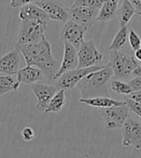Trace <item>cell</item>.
I'll use <instances>...</instances> for the list:
<instances>
[{"mask_svg":"<svg viewBox=\"0 0 141 158\" xmlns=\"http://www.w3.org/2000/svg\"><path fill=\"white\" fill-rule=\"evenodd\" d=\"M124 102H125V104L128 106L130 112L135 113L141 118V103H137L135 101H132L127 97L124 98Z\"/></svg>","mask_w":141,"mask_h":158,"instance_id":"484cf974","label":"cell"},{"mask_svg":"<svg viewBox=\"0 0 141 158\" xmlns=\"http://www.w3.org/2000/svg\"><path fill=\"white\" fill-rule=\"evenodd\" d=\"M130 109L126 104L99 109V113L105 123V129H121L126 120L130 117Z\"/></svg>","mask_w":141,"mask_h":158,"instance_id":"5b68a950","label":"cell"},{"mask_svg":"<svg viewBox=\"0 0 141 158\" xmlns=\"http://www.w3.org/2000/svg\"><path fill=\"white\" fill-rule=\"evenodd\" d=\"M34 3L48 15L49 19L64 23L70 20L69 8L56 0H35Z\"/></svg>","mask_w":141,"mask_h":158,"instance_id":"9c48e42d","label":"cell"},{"mask_svg":"<svg viewBox=\"0 0 141 158\" xmlns=\"http://www.w3.org/2000/svg\"><path fill=\"white\" fill-rule=\"evenodd\" d=\"M120 0H105L101 5L97 21H108L116 17Z\"/></svg>","mask_w":141,"mask_h":158,"instance_id":"ac0fdd59","label":"cell"},{"mask_svg":"<svg viewBox=\"0 0 141 158\" xmlns=\"http://www.w3.org/2000/svg\"><path fill=\"white\" fill-rule=\"evenodd\" d=\"M105 66H94L84 69H75L62 74L57 79V86L63 90H73L78 84L83 77L88 75L91 73H95L97 70L103 69Z\"/></svg>","mask_w":141,"mask_h":158,"instance_id":"ba28073f","label":"cell"},{"mask_svg":"<svg viewBox=\"0 0 141 158\" xmlns=\"http://www.w3.org/2000/svg\"><path fill=\"white\" fill-rule=\"evenodd\" d=\"M20 64V53L15 48L0 58V74L15 75Z\"/></svg>","mask_w":141,"mask_h":158,"instance_id":"5bb4252c","label":"cell"},{"mask_svg":"<svg viewBox=\"0 0 141 158\" xmlns=\"http://www.w3.org/2000/svg\"><path fill=\"white\" fill-rule=\"evenodd\" d=\"M79 102L84 103L86 105H89L92 107L100 108H110V107H117L125 105L124 101L115 100L113 98H107V97H99L94 98H79Z\"/></svg>","mask_w":141,"mask_h":158,"instance_id":"e0dca14e","label":"cell"},{"mask_svg":"<svg viewBox=\"0 0 141 158\" xmlns=\"http://www.w3.org/2000/svg\"><path fill=\"white\" fill-rule=\"evenodd\" d=\"M70 19L85 28H91L98 19L100 9L93 7H74L69 9Z\"/></svg>","mask_w":141,"mask_h":158,"instance_id":"30bf717a","label":"cell"},{"mask_svg":"<svg viewBox=\"0 0 141 158\" xmlns=\"http://www.w3.org/2000/svg\"><path fill=\"white\" fill-rule=\"evenodd\" d=\"M129 37V31L127 26L120 27L119 31L116 33L111 44L109 45V50L110 51H120L125 46Z\"/></svg>","mask_w":141,"mask_h":158,"instance_id":"7402d4cb","label":"cell"},{"mask_svg":"<svg viewBox=\"0 0 141 158\" xmlns=\"http://www.w3.org/2000/svg\"><path fill=\"white\" fill-rule=\"evenodd\" d=\"M132 76H141V65H138L135 69L134 70V73H132Z\"/></svg>","mask_w":141,"mask_h":158,"instance_id":"1f68e13d","label":"cell"},{"mask_svg":"<svg viewBox=\"0 0 141 158\" xmlns=\"http://www.w3.org/2000/svg\"><path fill=\"white\" fill-rule=\"evenodd\" d=\"M113 75L111 68L105 65L103 69L83 77L76 85L80 90L81 98L109 97L107 84Z\"/></svg>","mask_w":141,"mask_h":158,"instance_id":"7a4b0ae2","label":"cell"},{"mask_svg":"<svg viewBox=\"0 0 141 158\" xmlns=\"http://www.w3.org/2000/svg\"><path fill=\"white\" fill-rule=\"evenodd\" d=\"M78 68V57H77V50L76 48L70 44L64 42V55L63 60L60 65L58 73L54 77V81L67 72L73 70Z\"/></svg>","mask_w":141,"mask_h":158,"instance_id":"4fadbf2b","label":"cell"},{"mask_svg":"<svg viewBox=\"0 0 141 158\" xmlns=\"http://www.w3.org/2000/svg\"><path fill=\"white\" fill-rule=\"evenodd\" d=\"M130 4L134 7L135 14H137L139 17H141V0H129Z\"/></svg>","mask_w":141,"mask_h":158,"instance_id":"f546056e","label":"cell"},{"mask_svg":"<svg viewBox=\"0 0 141 158\" xmlns=\"http://www.w3.org/2000/svg\"><path fill=\"white\" fill-rule=\"evenodd\" d=\"M77 57L78 69H84L96 66L103 60L104 55L98 50L94 41H84L77 50Z\"/></svg>","mask_w":141,"mask_h":158,"instance_id":"52a82bcc","label":"cell"},{"mask_svg":"<svg viewBox=\"0 0 141 158\" xmlns=\"http://www.w3.org/2000/svg\"><path fill=\"white\" fill-rule=\"evenodd\" d=\"M111 68L115 79H130L132 73L138 66L135 57L122 51H111L110 61L107 64Z\"/></svg>","mask_w":141,"mask_h":158,"instance_id":"3957f363","label":"cell"},{"mask_svg":"<svg viewBox=\"0 0 141 158\" xmlns=\"http://www.w3.org/2000/svg\"><path fill=\"white\" fill-rule=\"evenodd\" d=\"M128 84L130 87L132 92L141 91V76H136V77L130 79Z\"/></svg>","mask_w":141,"mask_h":158,"instance_id":"83f0119b","label":"cell"},{"mask_svg":"<svg viewBox=\"0 0 141 158\" xmlns=\"http://www.w3.org/2000/svg\"><path fill=\"white\" fill-rule=\"evenodd\" d=\"M120 1H122V0H120Z\"/></svg>","mask_w":141,"mask_h":158,"instance_id":"836d02e7","label":"cell"},{"mask_svg":"<svg viewBox=\"0 0 141 158\" xmlns=\"http://www.w3.org/2000/svg\"><path fill=\"white\" fill-rule=\"evenodd\" d=\"M44 77L45 75L42 70L33 66H26L25 68H22L19 69L17 73V79L19 84L33 85L42 80Z\"/></svg>","mask_w":141,"mask_h":158,"instance_id":"2e32d148","label":"cell"},{"mask_svg":"<svg viewBox=\"0 0 141 158\" xmlns=\"http://www.w3.org/2000/svg\"><path fill=\"white\" fill-rule=\"evenodd\" d=\"M15 48L24 57L27 66L40 69L49 81L54 80L60 65L59 62L53 57L51 45L45 36L37 43L15 45Z\"/></svg>","mask_w":141,"mask_h":158,"instance_id":"6da1fadb","label":"cell"},{"mask_svg":"<svg viewBox=\"0 0 141 158\" xmlns=\"http://www.w3.org/2000/svg\"><path fill=\"white\" fill-rule=\"evenodd\" d=\"M129 43L130 44V47L135 51L141 48V39L139 38V36L136 34L135 31L134 30H130L129 32Z\"/></svg>","mask_w":141,"mask_h":158,"instance_id":"d4e9b609","label":"cell"},{"mask_svg":"<svg viewBox=\"0 0 141 158\" xmlns=\"http://www.w3.org/2000/svg\"><path fill=\"white\" fill-rule=\"evenodd\" d=\"M21 138L23 141L25 142H30L32 141L35 137V132L33 130V128L29 127V126H27V127H24L22 130H21Z\"/></svg>","mask_w":141,"mask_h":158,"instance_id":"4316f807","label":"cell"},{"mask_svg":"<svg viewBox=\"0 0 141 158\" xmlns=\"http://www.w3.org/2000/svg\"><path fill=\"white\" fill-rule=\"evenodd\" d=\"M110 89L116 94H125L127 97L132 93L129 84L122 80H119V79H114V80L110 82Z\"/></svg>","mask_w":141,"mask_h":158,"instance_id":"603a6c76","label":"cell"},{"mask_svg":"<svg viewBox=\"0 0 141 158\" xmlns=\"http://www.w3.org/2000/svg\"><path fill=\"white\" fill-rule=\"evenodd\" d=\"M35 0H11L10 6L12 8H21L25 5L34 3Z\"/></svg>","mask_w":141,"mask_h":158,"instance_id":"f1b7e54d","label":"cell"},{"mask_svg":"<svg viewBox=\"0 0 141 158\" xmlns=\"http://www.w3.org/2000/svg\"><path fill=\"white\" fill-rule=\"evenodd\" d=\"M19 87V82L14 75L0 74V97L5 94L17 91Z\"/></svg>","mask_w":141,"mask_h":158,"instance_id":"ffe728a7","label":"cell"},{"mask_svg":"<svg viewBox=\"0 0 141 158\" xmlns=\"http://www.w3.org/2000/svg\"><path fill=\"white\" fill-rule=\"evenodd\" d=\"M48 27V22L23 20L19 29L18 41L15 45L33 44L41 41Z\"/></svg>","mask_w":141,"mask_h":158,"instance_id":"277c9868","label":"cell"},{"mask_svg":"<svg viewBox=\"0 0 141 158\" xmlns=\"http://www.w3.org/2000/svg\"><path fill=\"white\" fill-rule=\"evenodd\" d=\"M122 145L125 148L141 149V123L129 117L122 126Z\"/></svg>","mask_w":141,"mask_h":158,"instance_id":"8992f818","label":"cell"},{"mask_svg":"<svg viewBox=\"0 0 141 158\" xmlns=\"http://www.w3.org/2000/svg\"><path fill=\"white\" fill-rule=\"evenodd\" d=\"M135 14V11L129 0H122L121 6L118 8V11H117V14H116L119 20L120 27L127 26L129 21L130 20V19L132 18V15Z\"/></svg>","mask_w":141,"mask_h":158,"instance_id":"d6986e66","label":"cell"},{"mask_svg":"<svg viewBox=\"0 0 141 158\" xmlns=\"http://www.w3.org/2000/svg\"><path fill=\"white\" fill-rule=\"evenodd\" d=\"M66 103V97H65V90L60 89L54 96L49 104L48 106V108L45 109V113H58L61 111V109L64 107Z\"/></svg>","mask_w":141,"mask_h":158,"instance_id":"44dd1931","label":"cell"},{"mask_svg":"<svg viewBox=\"0 0 141 158\" xmlns=\"http://www.w3.org/2000/svg\"><path fill=\"white\" fill-rule=\"evenodd\" d=\"M135 58L136 61H140L141 62V48L137 49L135 51Z\"/></svg>","mask_w":141,"mask_h":158,"instance_id":"d6a6232c","label":"cell"},{"mask_svg":"<svg viewBox=\"0 0 141 158\" xmlns=\"http://www.w3.org/2000/svg\"><path fill=\"white\" fill-rule=\"evenodd\" d=\"M127 98H130V99H131L132 101L137 102V103H141V91L132 92L130 94H129Z\"/></svg>","mask_w":141,"mask_h":158,"instance_id":"4dcf8cb0","label":"cell"},{"mask_svg":"<svg viewBox=\"0 0 141 158\" xmlns=\"http://www.w3.org/2000/svg\"><path fill=\"white\" fill-rule=\"evenodd\" d=\"M88 29L84 26L77 24L76 22L73 20H68L61 30V38L64 40V42H67L74 45L76 50H78L82 42H84V35Z\"/></svg>","mask_w":141,"mask_h":158,"instance_id":"7c38bea8","label":"cell"},{"mask_svg":"<svg viewBox=\"0 0 141 158\" xmlns=\"http://www.w3.org/2000/svg\"><path fill=\"white\" fill-rule=\"evenodd\" d=\"M60 90L58 86L55 85H45L36 83L31 85V91L33 92L38 100L36 108L38 111L45 112L48 108L51 98L55 96V94Z\"/></svg>","mask_w":141,"mask_h":158,"instance_id":"8fae6325","label":"cell"},{"mask_svg":"<svg viewBox=\"0 0 141 158\" xmlns=\"http://www.w3.org/2000/svg\"><path fill=\"white\" fill-rule=\"evenodd\" d=\"M19 17L21 21L23 20H34V21H44L48 22L49 18L40 7L35 3H31L20 8Z\"/></svg>","mask_w":141,"mask_h":158,"instance_id":"9a60e30c","label":"cell"},{"mask_svg":"<svg viewBox=\"0 0 141 158\" xmlns=\"http://www.w3.org/2000/svg\"><path fill=\"white\" fill-rule=\"evenodd\" d=\"M105 0H75L74 7H93L100 9Z\"/></svg>","mask_w":141,"mask_h":158,"instance_id":"cb8c5ba5","label":"cell"}]
</instances>
